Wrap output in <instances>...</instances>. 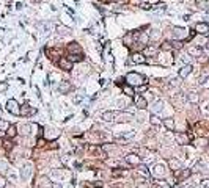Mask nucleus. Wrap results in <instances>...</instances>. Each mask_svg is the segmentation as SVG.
Wrapping results in <instances>:
<instances>
[{"label":"nucleus","instance_id":"nucleus-28","mask_svg":"<svg viewBox=\"0 0 209 188\" xmlns=\"http://www.w3.org/2000/svg\"><path fill=\"white\" fill-rule=\"evenodd\" d=\"M149 122H151L153 125H160V124H162V119H159V116H157L156 113H153V114L149 116Z\"/></svg>","mask_w":209,"mask_h":188},{"label":"nucleus","instance_id":"nucleus-22","mask_svg":"<svg viewBox=\"0 0 209 188\" xmlns=\"http://www.w3.org/2000/svg\"><path fill=\"white\" fill-rule=\"evenodd\" d=\"M69 60H71L72 63L83 61V53H69Z\"/></svg>","mask_w":209,"mask_h":188},{"label":"nucleus","instance_id":"nucleus-50","mask_svg":"<svg viewBox=\"0 0 209 188\" xmlns=\"http://www.w3.org/2000/svg\"><path fill=\"white\" fill-rule=\"evenodd\" d=\"M44 143H46L44 140H40V141H38V146H44Z\"/></svg>","mask_w":209,"mask_h":188},{"label":"nucleus","instance_id":"nucleus-16","mask_svg":"<svg viewBox=\"0 0 209 188\" xmlns=\"http://www.w3.org/2000/svg\"><path fill=\"white\" fill-rule=\"evenodd\" d=\"M192 64H184L183 67L179 69V79H187V75L192 72Z\"/></svg>","mask_w":209,"mask_h":188},{"label":"nucleus","instance_id":"nucleus-38","mask_svg":"<svg viewBox=\"0 0 209 188\" xmlns=\"http://www.w3.org/2000/svg\"><path fill=\"white\" fill-rule=\"evenodd\" d=\"M153 10H159V11L162 10V11H164L165 10V3H157V5L153 6Z\"/></svg>","mask_w":209,"mask_h":188},{"label":"nucleus","instance_id":"nucleus-41","mask_svg":"<svg viewBox=\"0 0 209 188\" xmlns=\"http://www.w3.org/2000/svg\"><path fill=\"white\" fill-rule=\"evenodd\" d=\"M6 187V179L3 176H0V188H5Z\"/></svg>","mask_w":209,"mask_h":188},{"label":"nucleus","instance_id":"nucleus-45","mask_svg":"<svg viewBox=\"0 0 209 188\" xmlns=\"http://www.w3.org/2000/svg\"><path fill=\"white\" fill-rule=\"evenodd\" d=\"M82 99H83V96H82V94H80V96H77V97L74 99V103H79L80 101H82Z\"/></svg>","mask_w":209,"mask_h":188},{"label":"nucleus","instance_id":"nucleus-48","mask_svg":"<svg viewBox=\"0 0 209 188\" xmlns=\"http://www.w3.org/2000/svg\"><path fill=\"white\" fill-rule=\"evenodd\" d=\"M112 2H113V3H126L127 0H112Z\"/></svg>","mask_w":209,"mask_h":188},{"label":"nucleus","instance_id":"nucleus-14","mask_svg":"<svg viewBox=\"0 0 209 188\" xmlns=\"http://www.w3.org/2000/svg\"><path fill=\"white\" fill-rule=\"evenodd\" d=\"M21 114L22 116H33V114H36V108H33V107H30V105H24L21 108Z\"/></svg>","mask_w":209,"mask_h":188},{"label":"nucleus","instance_id":"nucleus-17","mask_svg":"<svg viewBox=\"0 0 209 188\" xmlns=\"http://www.w3.org/2000/svg\"><path fill=\"white\" fill-rule=\"evenodd\" d=\"M71 88H72V85L68 82V80H63V82L60 83V86H58V91L61 94H68L69 91H71Z\"/></svg>","mask_w":209,"mask_h":188},{"label":"nucleus","instance_id":"nucleus-31","mask_svg":"<svg viewBox=\"0 0 209 188\" xmlns=\"http://www.w3.org/2000/svg\"><path fill=\"white\" fill-rule=\"evenodd\" d=\"M208 79H209V71L206 69V71H203V72H201V75L198 77V83H200V85H203V83L206 82Z\"/></svg>","mask_w":209,"mask_h":188},{"label":"nucleus","instance_id":"nucleus-18","mask_svg":"<svg viewBox=\"0 0 209 188\" xmlns=\"http://www.w3.org/2000/svg\"><path fill=\"white\" fill-rule=\"evenodd\" d=\"M189 55L192 56H201V53H203V49L200 47V45H190V47L187 49Z\"/></svg>","mask_w":209,"mask_h":188},{"label":"nucleus","instance_id":"nucleus-35","mask_svg":"<svg viewBox=\"0 0 209 188\" xmlns=\"http://www.w3.org/2000/svg\"><path fill=\"white\" fill-rule=\"evenodd\" d=\"M160 49H162V50H172V49H173V44L170 43V41H164V43L160 44Z\"/></svg>","mask_w":209,"mask_h":188},{"label":"nucleus","instance_id":"nucleus-39","mask_svg":"<svg viewBox=\"0 0 209 188\" xmlns=\"http://www.w3.org/2000/svg\"><path fill=\"white\" fill-rule=\"evenodd\" d=\"M173 49H183V43L181 41H173Z\"/></svg>","mask_w":209,"mask_h":188},{"label":"nucleus","instance_id":"nucleus-52","mask_svg":"<svg viewBox=\"0 0 209 188\" xmlns=\"http://www.w3.org/2000/svg\"><path fill=\"white\" fill-rule=\"evenodd\" d=\"M206 50L209 52V44H206Z\"/></svg>","mask_w":209,"mask_h":188},{"label":"nucleus","instance_id":"nucleus-13","mask_svg":"<svg viewBox=\"0 0 209 188\" xmlns=\"http://www.w3.org/2000/svg\"><path fill=\"white\" fill-rule=\"evenodd\" d=\"M195 32L200 33V34H208L209 33V25L206 22H198V24L195 25Z\"/></svg>","mask_w":209,"mask_h":188},{"label":"nucleus","instance_id":"nucleus-6","mask_svg":"<svg viewBox=\"0 0 209 188\" xmlns=\"http://www.w3.org/2000/svg\"><path fill=\"white\" fill-rule=\"evenodd\" d=\"M58 67L63 69V71L69 72L72 69V61L69 58H65V56H61V60H58Z\"/></svg>","mask_w":209,"mask_h":188},{"label":"nucleus","instance_id":"nucleus-3","mask_svg":"<svg viewBox=\"0 0 209 188\" xmlns=\"http://www.w3.org/2000/svg\"><path fill=\"white\" fill-rule=\"evenodd\" d=\"M6 108H8V111L11 114H21V108H19V103L14 101V99H10L8 103H6Z\"/></svg>","mask_w":209,"mask_h":188},{"label":"nucleus","instance_id":"nucleus-55","mask_svg":"<svg viewBox=\"0 0 209 188\" xmlns=\"http://www.w3.org/2000/svg\"><path fill=\"white\" fill-rule=\"evenodd\" d=\"M208 63H209V60H208Z\"/></svg>","mask_w":209,"mask_h":188},{"label":"nucleus","instance_id":"nucleus-27","mask_svg":"<svg viewBox=\"0 0 209 188\" xmlns=\"http://www.w3.org/2000/svg\"><path fill=\"white\" fill-rule=\"evenodd\" d=\"M137 171L140 172V174H143V176H148V174H149L148 166H146V165H143V163H138V165H137Z\"/></svg>","mask_w":209,"mask_h":188},{"label":"nucleus","instance_id":"nucleus-54","mask_svg":"<svg viewBox=\"0 0 209 188\" xmlns=\"http://www.w3.org/2000/svg\"><path fill=\"white\" fill-rule=\"evenodd\" d=\"M36 2H40V0H36Z\"/></svg>","mask_w":209,"mask_h":188},{"label":"nucleus","instance_id":"nucleus-1","mask_svg":"<svg viewBox=\"0 0 209 188\" xmlns=\"http://www.w3.org/2000/svg\"><path fill=\"white\" fill-rule=\"evenodd\" d=\"M126 82L131 86H140V85H145L146 83V77L142 74H137V72H129L126 75Z\"/></svg>","mask_w":209,"mask_h":188},{"label":"nucleus","instance_id":"nucleus-42","mask_svg":"<svg viewBox=\"0 0 209 188\" xmlns=\"http://www.w3.org/2000/svg\"><path fill=\"white\" fill-rule=\"evenodd\" d=\"M143 91H146V85H140V86H137V93H143Z\"/></svg>","mask_w":209,"mask_h":188},{"label":"nucleus","instance_id":"nucleus-11","mask_svg":"<svg viewBox=\"0 0 209 188\" xmlns=\"http://www.w3.org/2000/svg\"><path fill=\"white\" fill-rule=\"evenodd\" d=\"M101 118L106 122H113V121H117V111H104L101 114Z\"/></svg>","mask_w":209,"mask_h":188},{"label":"nucleus","instance_id":"nucleus-9","mask_svg":"<svg viewBox=\"0 0 209 188\" xmlns=\"http://www.w3.org/2000/svg\"><path fill=\"white\" fill-rule=\"evenodd\" d=\"M131 60H132V63H135V64H145V63H148V60H146V56L143 55V53H138V52L132 53V56H131Z\"/></svg>","mask_w":209,"mask_h":188},{"label":"nucleus","instance_id":"nucleus-7","mask_svg":"<svg viewBox=\"0 0 209 188\" xmlns=\"http://www.w3.org/2000/svg\"><path fill=\"white\" fill-rule=\"evenodd\" d=\"M153 174L156 176V177H164L165 174H167V168H165L164 163H157L156 166H154L153 169Z\"/></svg>","mask_w":209,"mask_h":188},{"label":"nucleus","instance_id":"nucleus-19","mask_svg":"<svg viewBox=\"0 0 209 188\" xmlns=\"http://www.w3.org/2000/svg\"><path fill=\"white\" fill-rule=\"evenodd\" d=\"M168 166H170V169H173V172H175V171H179L181 168H183V165H181L179 160L170 158V160H168Z\"/></svg>","mask_w":209,"mask_h":188},{"label":"nucleus","instance_id":"nucleus-25","mask_svg":"<svg viewBox=\"0 0 209 188\" xmlns=\"http://www.w3.org/2000/svg\"><path fill=\"white\" fill-rule=\"evenodd\" d=\"M143 52H145L146 56H154L157 53V49L154 47V45H148V47H145V50H143Z\"/></svg>","mask_w":209,"mask_h":188},{"label":"nucleus","instance_id":"nucleus-37","mask_svg":"<svg viewBox=\"0 0 209 188\" xmlns=\"http://www.w3.org/2000/svg\"><path fill=\"white\" fill-rule=\"evenodd\" d=\"M3 147H5L6 151H10V149H13V141H8V140H5V141H3Z\"/></svg>","mask_w":209,"mask_h":188},{"label":"nucleus","instance_id":"nucleus-43","mask_svg":"<svg viewBox=\"0 0 209 188\" xmlns=\"http://www.w3.org/2000/svg\"><path fill=\"white\" fill-rule=\"evenodd\" d=\"M201 185H203V188H209V179H204L201 182Z\"/></svg>","mask_w":209,"mask_h":188},{"label":"nucleus","instance_id":"nucleus-10","mask_svg":"<svg viewBox=\"0 0 209 188\" xmlns=\"http://www.w3.org/2000/svg\"><path fill=\"white\" fill-rule=\"evenodd\" d=\"M173 36H175V39H185L187 38V32L184 28H181V27H175L173 28Z\"/></svg>","mask_w":209,"mask_h":188},{"label":"nucleus","instance_id":"nucleus-53","mask_svg":"<svg viewBox=\"0 0 209 188\" xmlns=\"http://www.w3.org/2000/svg\"><path fill=\"white\" fill-rule=\"evenodd\" d=\"M138 188H145V183H143V185H142V187H138Z\"/></svg>","mask_w":209,"mask_h":188},{"label":"nucleus","instance_id":"nucleus-46","mask_svg":"<svg viewBox=\"0 0 209 188\" xmlns=\"http://www.w3.org/2000/svg\"><path fill=\"white\" fill-rule=\"evenodd\" d=\"M6 86H8L6 83H0V91H5V90H6Z\"/></svg>","mask_w":209,"mask_h":188},{"label":"nucleus","instance_id":"nucleus-30","mask_svg":"<svg viewBox=\"0 0 209 188\" xmlns=\"http://www.w3.org/2000/svg\"><path fill=\"white\" fill-rule=\"evenodd\" d=\"M126 174V171L124 169H121V168H117V169H112V177H121V176H124Z\"/></svg>","mask_w":209,"mask_h":188},{"label":"nucleus","instance_id":"nucleus-26","mask_svg":"<svg viewBox=\"0 0 209 188\" xmlns=\"http://www.w3.org/2000/svg\"><path fill=\"white\" fill-rule=\"evenodd\" d=\"M185 97H187V101H190L192 103H197L200 101V97H198V94L195 93V91H190V93H189L187 96H185Z\"/></svg>","mask_w":209,"mask_h":188},{"label":"nucleus","instance_id":"nucleus-51","mask_svg":"<svg viewBox=\"0 0 209 188\" xmlns=\"http://www.w3.org/2000/svg\"><path fill=\"white\" fill-rule=\"evenodd\" d=\"M134 2H135V3H142L143 0H134Z\"/></svg>","mask_w":209,"mask_h":188},{"label":"nucleus","instance_id":"nucleus-24","mask_svg":"<svg viewBox=\"0 0 209 188\" xmlns=\"http://www.w3.org/2000/svg\"><path fill=\"white\" fill-rule=\"evenodd\" d=\"M6 135H8L10 138H14V136H16V135H17V127H16V125L11 124L10 127L6 129Z\"/></svg>","mask_w":209,"mask_h":188},{"label":"nucleus","instance_id":"nucleus-36","mask_svg":"<svg viewBox=\"0 0 209 188\" xmlns=\"http://www.w3.org/2000/svg\"><path fill=\"white\" fill-rule=\"evenodd\" d=\"M206 44H208V39H206V38L201 36V38H198V39H197V45H200V47H203V45H206Z\"/></svg>","mask_w":209,"mask_h":188},{"label":"nucleus","instance_id":"nucleus-15","mask_svg":"<svg viewBox=\"0 0 209 188\" xmlns=\"http://www.w3.org/2000/svg\"><path fill=\"white\" fill-rule=\"evenodd\" d=\"M21 176H22V179H24V180L28 179L30 176H32V165H30V163L24 165V166H22V169H21Z\"/></svg>","mask_w":209,"mask_h":188},{"label":"nucleus","instance_id":"nucleus-8","mask_svg":"<svg viewBox=\"0 0 209 188\" xmlns=\"http://www.w3.org/2000/svg\"><path fill=\"white\" fill-rule=\"evenodd\" d=\"M175 140H176V143H178V144H181V146H185V144H189V141H190V138H189V135H185V133H181V132H178V133H175Z\"/></svg>","mask_w":209,"mask_h":188},{"label":"nucleus","instance_id":"nucleus-20","mask_svg":"<svg viewBox=\"0 0 209 188\" xmlns=\"http://www.w3.org/2000/svg\"><path fill=\"white\" fill-rule=\"evenodd\" d=\"M68 52L69 53H82V47L77 43H71V44H68Z\"/></svg>","mask_w":209,"mask_h":188},{"label":"nucleus","instance_id":"nucleus-5","mask_svg":"<svg viewBox=\"0 0 209 188\" xmlns=\"http://www.w3.org/2000/svg\"><path fill=\"white\" fill-rule=\"evenodd\" d=\"M190 174H192L190 169H183V168H181L179 171H175V177H176V180H179V182L189 179V177H190Z\"/></svg>","mask_w":209,"mask_h":188},{"label":"nucleus","instance_id":"nucleus-44","mask_svg":"<svg viewBox=\"0 0 209 188\" xmlns=\"http://www.w3.org/2000/svg\"><path fill=\"white\" fill-rule=\"evenodd\" d=\"M154 188H170V185H167V183H159V185H156Z\"/></svg>","mask_w":209,"mask_h":188},{"label":"nucleus","instance_id":"nucleus-21","mask_svg":"<svg viewBox=\"0 0 209 188\" xmlns=\"http://www.w3.org/2000/svg\"><path fill=\"white\" fill-rule=\"evenodd\" d=\"M151 110H153L154 111V113H159V111H162V110H164V102H162V101H156V102H154L153 103V107H151Z\"/></svg>","mask_w":209,"mask_h":188},{"label":"nucleus","instance_id":"nucleus-33","mask_svg":"<svg viewBox=\"0 0 209 188\" xmlns=\"http://www.w3.org/2000/svg\"><path fill=\"white\" fill-rule=\"evenodd\" d=\"M57 32H58L60 34H63V36H66V34H69V33H71V30H69L68 27L58 25V27H57Z\"/></svg>","mask_w":209,"mask_h":188},{"label":"nucleus","instance_id":"nucleus-49","mask_svg":"<svg viewBox=\"0 0 209 188\" xmlns=\"http://www.w3.org/2000/svg\"><path fill=\"white\" fill-rule=\"evenodd\" d=\"M0 168H2V169H6V163L5 162H0Z\"/></svg>","mask_w":209,"mask_h":188},{"label":"nucleus","instance_id":"nucleus-40","mask_svg":"<svg viewBox=\"0 0 209 188\" xmlns=\"http://www.w3.org/2000/svg\"><path fill=\"white\" fill-rule=\"evenodd\" d=\"M22 133H24V135H28V133H30V125L28 124L22 125Z\"/></svg>","mask_w":209,"mask_h":188},{"label":"nucleus","instance_id":"nucleus-4","mask_svg":"<svg viewBox=\"0 0 209 188\" xmlns=\"http://www.w3.org/2000/svg\"><path fill=\"white\" fill-rule=\"evenodd\" d=\"M134 103H135V107H137V108L145 110V108H146V105H148V101H146V99L143 97V96L135 94V96H134Z\"/></svg>","mask_w":209,"mask_h":188},{"label":"nucleus","instance_id":"nucleus-2","mask_svg":"<svg viewBox=\"0 0 209 188\" xmlns=\"http://www.w3.org/2000/svg\"><path fill=\"white\" fill-rule=\"evenodd\" d=\"M90 152L93 157H98V158H106L107 154H106V149L101 147V146H90Z\"/></svg>","mask_w":209,"mask_h":188},{"label":"nucleus","instance_id":"nucleus-32","mask_svg":"<svg viewBox=\"0 0 209 188\" xmlns=\"http://www.w3.org/2000/svg\"><path fill=\"white\" fill-rule=\"evenodd\" d=\"M134 136V132L131 130V132H127V133H118L117 138L118 140H131V138Z\"/></svg>","mask_w":209,"mask_h":188},{"label":"nucleus","instance_id":"nucleus-47","mask_svg":"<svg viewBox=\"0 0 209 188\" xmlns=\"http://www.w3.org/2000/svg\"><path fill=\"white\" fill-rule=\"evenodd\" d=\"M52 188H63L61 183H52Z\"/></svg>","mask_w":209,"mask_h":188},{"label":"nucleus","instance_id":"nucleus-12","mask_svg":"<svg viewBox=\"0 0 209 188\" xmlns=\"http://www.w3.org/2000/svg\"><path fill=\"white\" fill-rule=\"evenodd\" d=\"M126 163L127 165H132V166H137L138 163H140V157H138V154H129L126 155Z\"/></svg>","mask_w":209,"mask_h":188},{"label":"nucleus","instance_id":"nucleus-34","mask_svg":"<svg viewBox=\"0 0 209 188\" xmlns=\"http://www.w3.org/2000/svg\"><path fill=\"white\" fill-rule=\"evenodd\" d=\"M123 91H124V94L129 96V97H134V96H135V93H134V90H132V86H131V85L123 86Z\"/></svg>","mask_w":209,"mask_h":188},{"label":"nucleus","instance_id":"nucleus-29","mask_svg":"<svg viewBox=\"0 0 209 188\" xmlns=\"http://www.w3.org/2000/svg\"><path fill=\"white\" fill-rule=\"evenodd\" d=\"M162 124L165 125V127H167L168 130H175V121L173 119H170V118H167V119H164L162 121Z\"/></svg>","mask_w":209,"mask_h":188},{"label":"nucleus","instance_id":"nucleus-23","mask_svg":"<svg viewBox=\"0 0 209 188\" xmlns=\"http://www.w3.org/2000/svg\"><path fill=\"white\" fill-rule=\"evenodd\" d=\"M200 110H201V114H203V116L209 118V102H208V101H204L203 103H201Z\"/></svg>","mask_w":209,"mask_h":188}]
</instances>
